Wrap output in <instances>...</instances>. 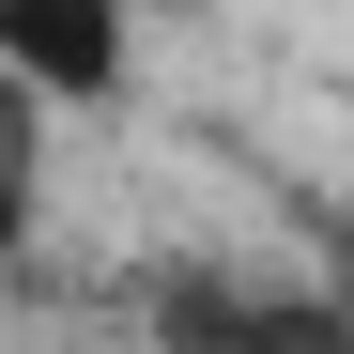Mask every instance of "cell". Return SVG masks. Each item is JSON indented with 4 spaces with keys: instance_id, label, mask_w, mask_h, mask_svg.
<instances>
[{
    "instance_id": "1",
    "label": "cell",
    "mask_w": 354,
    "mask_h": 354,
    "mask_svg": "<svg viewBox=\"0 0 354 354\" xmlns=\"http://www.w3.org/2000/svg\"><path fill=\"white\" fill-rule=\"evenodd\" d=\"M0 62L62 124H108L139 93V0H0Z\"/></svg>"
},
{
    "instance_id": "2",
    "label": "cell",
    "mask_w": 354,
    "mask_h": 354,
    "mask_svg": "<svg viewBox=\"0 0 354 354\" xmlns=\"http://www.w3.org/2000/svg\"><path fill=\"white\" fill-rule=\"evenodd\" d=\"M216 354H354V308H339V277H247Z\"/></svg>"
},
{
    "instance_id": "3",
    "label": "cell",
    "mask_w": 354,
    "mask_h": 354,
    "mask_svg": "<svg viewBox=\"0 0 354 354\" xmlns=\"http://www.w3.org/2000/svg\"><path fill=\"white\" fill-rule=\"evenodd\" d=\"M46 139H62V108H46L16 62H0V262L46 231Z\"/></svg>"
},
{
    "instance_id": "4",
    "label": "cell",
    "mask_w": 354,
    "mask_h": 354,
    "mask_svg": "<svg viewBox=\"0 0 354 354\" xmlns=\"http://www.w3.org/2000/svg\"><path fill=\"white\" fill-rule=\"evenodd\" d=\"M231 308H247V277H231V262H169V277H154V354H216Z\"/></svg>"
},
{
    "instance_id": "5",
    "label": "cell",
    "mask_w": 354,
    "mask_h": 354,
    "mask_svg": "<svg viewBox=\"0 0 354 354\" xmlns=\"http://www.w3.org/2000/svg\"><path fill=\"white\" fill-rule=\"evenodd\" d=\"M339 308H354V247H339Z\"/></svg>"
}]
</instances>
